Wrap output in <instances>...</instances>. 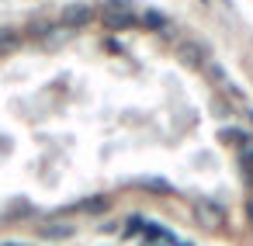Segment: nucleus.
Segmentation results:
<instances>
[{
  "label": "nucleus",
  "instance_id": "nucleus-9",
  "mask_svg": "<svg viewBox=\"0 0 253 246\" xmlns=\"http://www.w3.org/2000/svg\"><path fill=\"white\" fill-rule=\"evenodd\" d=\"M250 215H253V208H250Z\"/></svg>",
  "mask_w": 253,
  "mask_h": 246
},
{
  "label": "nucleus",
  "instance_id": "nucleus-6",
  "mask_svg": "<svg viewBox=\"0 0 253 246\" xmlns=\"http://www.w3.org/2000/svg\"><path fill=\"white\" fill-rule=\"evenodd\" d=\"M243 160H246V163L253 166V149H246V153H243Z\"/></svg>",
  "mask_w": 253,
  "mask_h": 246
},
{
  "label": "nucleus",
  "instance_id": "nucleus-4",
  "mask_svg": "<svg viewBox=\"0 0 253 246\" xmlns=\"http://www.w3.org/2000/svg\"><path fill=\"white\" fill-rule=\"evenodd\" d=\"M139 21H142V28H153V32H160V28L167 25V18H163L160 11H142Z\"/></svg>",
  "mask_w": 253,
  "mask_h": 246
},
{
  "label": "nucleus",
  "instance_id": "nucleus-1",
  "mask_svg": "<svg viewBox=\"0 0 253 246\" xmlns=\"http://www.w3.org/2000/svg\"><path fill=\"white\" fill-rule=\"evenodd\" d=\"M125 232L128 236H142L146 243H167V246H177L180 239H177V232H170V229H163L160 222H153V218H142V215H132L128 222H125Z\"/></svg>",
  "mask_w": 253,
  "mask_h": 246
},
{
  "label": "nucleus",
  "instance_id": "nucleus-8",
  "mask_svg": "<svg viewBox=\"0 0 253 246\" xmlns=\"http://www.w3.org/2000/svg\"><path fill=\"white\" fill-rule=\"evenodd\" d=\"M177 246H194V243H184V239H180V243H177Z\"/></svg>",
  "mask_w": 253,
  "mask_h": 246
},
{
  "label": "nucleus",
  "instance_id": "nucleus-2",
  "mask_svg": "<svg viewBox=\"0 0 253 246\" xmlns=\"http://www.w3.org/2000/svg\"><path fill=\"white\" fill-rule=\"evenodd\" d=\"M90 7H66L63 14H59V25H70V28H80V25H87L90 21Z\"/></svg>",
  "mask_w": 253,
  "mask_h": 246
},
{
  "label": "nucleus",
  "instance_id": "nucleus-3",
  "mask_svg": "<svg viewBox=\"0 0 253 246\" xmlns=\"http://www.w3.org/2000/svg\"><path fill=\"white\" fill-rule=\"evenodd\" d=\"M222 142L225 146H243V149H253V135L246 128H222Z\"/></svg>",
  "mask_w": 253,
  "mask_h": 246
},
{
  "label": "nucleus",
  "instance_id": "nucleus-7",
  "mask_svg": "<svg viewBox=\"0 0 253 246\" xmlns=\"http://www.w3.org/2000/svg\"><path fill=\"white\" fill-rule=\"evenodd\" d=\"M0 246H21V243H0Z\"/></svg>",
  "mask_w": 253,
  "mask_h": 246
},
{
  "label": "nucleus",
  "instance_id": "nucleus-5",
  "mask_svg": "<svg viewBox=\"0 0 253 246\" xmlns=\"http://www.w3.org/2000/svg\"><path fill=\"white\" fill-rule=\"evenodd\" d=\"M42 232H45V236H70L73 229H70V225H45Z\"/></svg>",
  "mask_w": 253,
  "mask_h": 246
}]
</instances>
